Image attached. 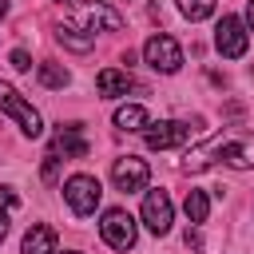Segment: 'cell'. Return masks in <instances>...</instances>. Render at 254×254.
<instances>
[{"instance_id":"5bb4252c","label":"cell","mask_w":254,"mask_h":254,"mask_svg":"<svg viewBox=\"0 0 254 254\" xmlns=\"http://www.w3.org/2000/svg\"><path fill=\"white\" fill-rule=\"evenodd\" d=\"M115 127L119 131H147L151 115H147L143 103H123V107H115Z\"/></svg>"},{"instance_id":"cb8c5ba5","label":"cell","mask_w":254,"mask_h":254,"mask_svg":"<svg viewBox=\"0 0 254 254\" xmlns=\"http://www.w3.org/2000/svg\"><path fill=\"white\" fill-rule=\"evenodd\" d=\"M8 8H12V4H8V0H0V20L8 16Z\"/></svg>"},{"instance_id":"7a4b0ae2","label":"cell","mask_w":254,"mask_h":254,"mask_svg":"<svg viewBox=\"0 0 254 254\" xmlns=\"http://www.w3.org/2000/svg\"><path fill=\"white\" fill-rule=\"evenodd\" d=\"M0 111H8L16 123H20V131L28 135V139H36V135H44V119H40V111L12 87V83H4L0 79Z\"/></svg>"},{"instance_id":"8992f818","label":"cell","mask_w":254,"mask_h":254,"mask_svg":"<svg viewBox=\"0 0 254 254\" xmlns=\"http://www.w3.org/2000/svg\"><path fill=\"white\" fill-rule=\"evenodd\" d=\"M147 179H151V171H147V163L135 159V155H119V159L111 163V183H115V190H123V194L147 190Z\"/></svg>"},{"instance_id":"ffe728a7","label":"cell","mask_w":254,"mask_h":254,"mask_svg":"<svg viewBox=\"0 0 254 254\" xmlns=\"http://www.w3.org/2000/svg\"><path fill=\"white\" fill-rule=\"evenodd\" d=\"M8 64H12L16 71H32V56H28L24 48H12V56H8Z\"/></svg>"},{"instance_id":"6da1fadb","label":"cell","mask_w":254,"mask_h":254,"mask_svg":"<svg viewBox=\"0 0 254 254\" xmlns=\"http://www.w3.org/2000/svg\"><path fill=\"white\" fill-rule=\"evenodd\" d=\"M214 163H222L230 171H250L254 167V135L250 131H222L183 155V171H206Z\"/></svg>"},{"instance_id":"7402d4cb","label":"cell","mask_w":254,"mask_h":254,"mask_svg":"<svg viewBox=\"0 0 254 254\" xmlns=\"http://www.w3.org/2000/svg\"><path fill=\"white\" fill-rule=\"evenodd\" d=\"M187 246H194V250H202V238H198V230H187Z\"/></svg>"},{"instance_id":"603a6c76","label":"cell","mask_w":254,"mask_h":254,"mask_svg":"<svg viewBox=\"0 0 254 254\" xmlns=\"http://www.w3.org/2000/svg\"><path fill=\"white\" fill-rule=\"evenodd\" d=\"M246 24H250V32H254V0L246 4Z\"/></svg>"},{"instance_id":"d6986e66","label":"cell","mask_w":254,"mask_h":254,"mask_svg":"<svg viewBox=\"0 0 254 254\" xmlns=\"http://www.w3.org/2000/svg\"><path fill=\"white\" fill-rule=\"evenodd\" d=\"M16 190L12 187H0V242L8 238V226H12V210H16Z\"/></svg>"},{"instance_id":"e0dca14e","label":"cell","mask_w":254,"mask_h":254,"mask_svg":"<svg viewBox=\"0 0 254 254\" xmlns=\"http://www.w3.org/2000/svg\"><path fill=\"white\" fill-rule=\"evenodd\" d=\"M36 75H40L44 87H67V83H71V71H67L64 64H40Z\"/></svg>"},{"instance_id":"d4e9b609","label":"cell","mask_w":254,"mask_h":254,"mask_svg":"<svg viewBox=\"0 0 254 254\" xmlns=\"http://www.w3.org/2000/svg\"><path fill=\"white\" fill-rule=\"evenodd\" d=\"M64 254H79V250H64Z\"/></svg>"},{"instance_id":"52a82bcc","label":"cell","mask_w":254,"mask_h":254,"mask_svg":"<svg viewBox=\"0 0 254 254\" xmlns=\"http://www.w3.org/2000/svg\"><path fill=\"white\" fill-rule=\"evenodd\" d=\"M246 24L238 20V16H222L218 20V28H214V48H218V56H226V60H242L246 56Z\"/></svg>"},{"instance_id":"9c48e42d","label":"cell","mask_w":254,"mask_h":254,"mask_svg":"<svg viewBox=\"0 0 254 254\" xmlns=\"http://www.w3.org/2000/svg\"><path fill=\"white\" fill-rule=\"evenodd\" d=\"M143 222L151 234H167L171 222H175V206L167 198V190H147L143 194Z\"/></svg>"},{"instance_id":"44dd1931","label":"cell","mask_w":254,"mask_h":254,"mask_svg":"<svg viewBox=\"0 0 254 254\" xmlns=\"http://www.w3.org/2000/svg\"><path fill=\"white\" fill-rule=\"evenodd\" d=\"M40 175H44L48 183H56V175H60V155H48V159H44V171H40Z\"/></svg>"},{"instance_id":"9a60e30c","label":"cell","mask_w":254,"mask_h":254,"mask_svg":"<svg viewBox=\"0 0 254 254\" xmlns=\"http://www.w3.org/2000/svg\"><path fill=\"white\" fill-rule=\"evenodd\" d=\"M56 40H60L64 48H71V52H91V44H95V36L83 32L79 24H60V28H56Z\"/></svg>"},{"instance_id":"ba28073f","label":"cell","mask_w":254,"mask_h":254,"mask_svg":"<svg viewBox=\"0 0 254 254\" xmlns=\"http://www.w3.org/2000/svg\"><path fill=\"white\" fill-rule=\"evenodd\" d=\"M143 139H147L151 151H175V147H187L190 143V127L179 123V119H163V123H151L143 131Z\"/></svg>"},{"instance_id":"5b68a950","label":"cell","mask_w":254,"mask_h":254,"mask_svg":"<svg viewBox=\"0 0 254 254\" xmlns=\"http://www.w3.org/2000/svg\"><path fill=\"white\" fill-rule=\"evenodd\" d=\"M99 234H103V242L111 246V250H131L135 246V218L123 210V206H111V210H103V222H99Z\"/></svg>"},{"instance_id":"7c38bea8","label":"cell","mask_w":254,"mask_h":254,"mask_svg":"<svg viewBox=\"0 0 254 254\" xmlns=\"http://www.w3.org/2000/svg\"><path fill=\"white\" fill-rule=\"evenodd\" d=\"M20 254H60V250H56V230H52L48 222H36V226L24 234Z\"/></svg>"},{"instance_id":"2e32d148","label":"cell","mask_w":254,"mask_h":254,"mask_svg":"<svg viewBox=\"0 0 254 254\" xmlns=\"http://www.w3.org/2000/svg\"><path fill=\"white\" fill-rule=\"evenodd\" d=\"M183 210H187V218L198 226V222H206V210H210V198H206V190H187V202H183Z\"/></svg>"},{"instance_id":"3957f363","label":"cell","mask_w":254,"mask_h":254,"mask_svg":"<svg viewBox=\"0 0 254 254\" xmlns=\"http://www.w3.org/2000/svg\"><path fill=\"white\" fill-rule=\"evenodd\" d=\"M143 60H147V67H155V71H163V75H175V71L183 67V48H179V40H171L167 32H155V36L143 44Z\"/></svg>"},{"instance_id":"4fadbf2b","label":"cell","mask_w":254,"mask_h":254,"mask_svg":"<svg viewBox=\"0 0 254 254\" xmlns=\"http://www.w3.org/2000/svg\"><path fill=\"white\" fill-rule=\"evenodd\" d=\"M127 87H131V75H127L123 67H103V71L95 75V91H99L103 99H115V95H127Z\"/></svg>"},{"instance_id":"ac0fdd59","label":"cell","mask_w":254,"mask_h":254,"mask_svg":"<svg viewBox=\"0 0 254 254\" xmlns=\"http://www.w3.org/2000/svg\"><path fill=\"white\" fill-rule=\"evenodd\" d=\"M175 4H179V12H183L190 24H198V20L214 16V0H175Z\"/></svg>"},{"instance_id":"277c9868","label":"cell","mask_w":254,"mask_h":254,"mask_svg":"<svg viewBox=\"0 0 254 254\" xmlns=\"http://www.w3.org/2000/svg\"><path fill=\"white\" fill-rule=\"evenodd\" d=\"M99 198H103V190H99V179L95 175H71L67 183H64V202L71 206V214H95V206H99Z\"/></svg>"},{"instance_id":"30bf717a","label":"cell","mask_w":254,"mask_h":254,"mask_svg":"<svg viewBox=\"0 0 254 254\" xmlns=\"http://www.w3.org/2000/svg\"><path fill=\"white\" fill-rule=\"evenodd\" d=\"M75 16L83 24V32H119L123 16L111 4H75Z\"/></svg>"},{"instance_id":"8fae6325","label":"cell","mask_w":254,"mask_h":254,"mask_svg":"<svg viewBox=\"0 0 254 254\" xmlns=\"http://www.w3.org/2000/svg\"><path fill=\"white\" fill-rule=\"evenodd\" d=\"M52 155H64V159H83V155H87L83 127H79V123H60V131H56V139H52Z\"/></svg>"}]
</instances>
